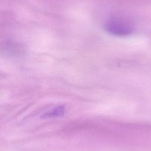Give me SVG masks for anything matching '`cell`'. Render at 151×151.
I'll list each match as a JSON object with an SVG mask.
<instances>
[{"mask_svg": "<svg viewBox=\"0 0 151 151\" xmlns=\"http://www.w3.org/2000/svg\"><path fill=\"white\" fill-rule=\"evenodd\" d=\"M104 29L107 32L114 35L126 36L132 32L133 27L127 19L122 17H113L105 22Z\"/></svg>", "mask_w": 151, "mask_h": 151, "instance_id": "obj_1", "label": "cell"}, {"mask_svg": "<svg viewBox=\"0 0 151 151\" xmlns=\"http://www.w3.org/2000/svg\"><path fill=\"white\" fill-rule=\"evenodd\" d=\"M64 113V109L63 106H58L54 108L52 110L46 113L42 116L43 117H55L62 116Z\"/></svg>", "mask_w": 151, "mask_h": 151, "instance_id": "obj_2", "label": "cell"}]
</instances>
